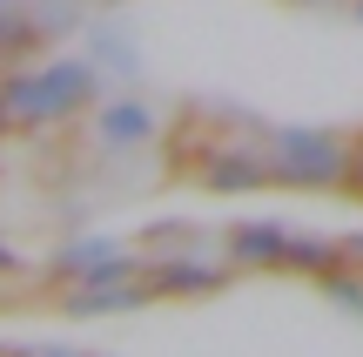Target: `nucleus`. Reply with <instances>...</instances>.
I'll return each instance as SVG.
<instances>
[]
</instances>
